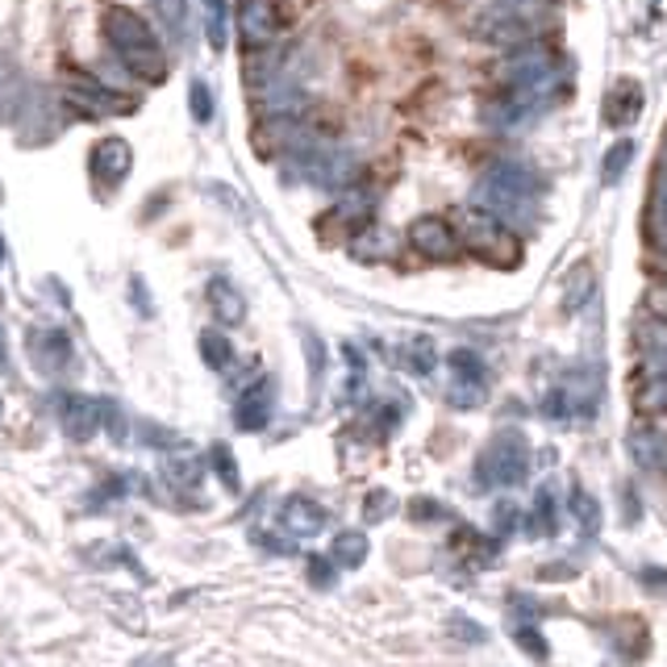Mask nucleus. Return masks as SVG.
I'll return each mask as SVG.
<instances>
[{"label": "nucleus", "mask_w": 667, "mask_h": 667, "mask_svg": "<svg viewBox=\"0 0 667 667\" xmlns=\"http://www.w3.org/2000/svg\"><path fill=\"white\" fill-rule=\"evenodd\" d=\"M89 167H92V176L101 179V184H109V188H117L121 179L130 176V167H133V151H130V142H126V138H117V133H109V138H101V142L92 147Z\"/></svg>", "instance_id": "nucleus-11"}, {"label": "nucleus", "mask_w": 667, "mask_h": 667, "mask_svg": "<svg viewBox=\"0 0 667 667\" xmlns=\"http://www.w3.org/2000/svg\"><path fill=\"white\" fill-rule=\"evenodd\" d=\"M664 163H667V138H664Z\"/></svg>", "instance_id": "nucleus-49"}, {"label": "nucleus", "mask_w": 667, "mask_h": 667, "mask_svg": "<svg viewBox=\"0 0 667 667\" xmlns=\"http://www.w3.org/2000/svg\"><path fill=\"white\" fill-rule=\"evenodd\" d=\"M133 667H172V664H167V659L159 655V659H147V664H133Z\"/></svg>", "instance_id": "nucleus-46"}, {"label": "nucleus", "mask_w": 667, "mask_h": 667, "mask_svg": "<svg viewBox=\"0 0 667 667\" xmlns=\"http://www.w3.org/2000/svg\"><path fill=\"white\" fill-rule=\"evenodd\" d=\"M330 559L338 563V567H363V559H367V534L342 530L338 538H334Z\"/></svg>", "instance_id": "nucleus-28"}, {"label": "nucleus", "mask_w": 667, "mask_h": 667, "mask_svg": "<svg viewBox=\"0 0 667 667\" xmlns=\"http://www.w3.org/2000/svg\"><path fill=\"white\" fill-rule=\"evenodd\" d=\"M643 225H646V243L655 246V255H664L667 259V204L664 200H651Z\"/></svg>", "instance_id": "nucleus-32"}, {"label": "nucleus", "mask_w": 667, "mask_h": 667, "mask_svg": "<svg viewBox=\"0 0 667 667\" xmlns=\"http://www.w3.org/2000/svg\"><path fill=\"white\" fill-rule=\"evenodd\" d=\"M334 572H338V563L326 555H309V580L317 588H330L334 584Z\"/></svg>", "instance_id": "nucleus-39"}, {"label": "nucleus", "mask_w": 667, "mask_h": 667, "mask_svg": "<svg viewBox=\"0 0 667 667\" xmlns=\"http://www.w3.org/2000/svg\"><path fill=\"white\" fill-rule=\"evenodd\" d=\"M388 234L379 230V225H363L359 234H351V255L363 259V264H372V259H388Z\"/></svg>", "instance_id": "nucleus-26"}, {"label": "nucleus", "mask_w": 667, "mask_h": 667, "mask_svg": "<svg viewBox=\"0 0 667 667\" xmlns=\"http://www.w3.org/2000/svg\"><path fill=\"white\" fill-rule=\"evenodd\" d=\"M204 301H209V313H213L222 326H243L246 321V301H243V292L234 289V280L213 276L209 289H204Z\"/></svg>", "instance_id": "nucleus-19"}, {"label": "nucleus", "mask_w": 667, "mask_h": 667, "mask_svg": "<svg viewBox=\"0 0 667 667\" xmlns=\"http://www.w3.org/2000/svg\"><path fill=\"white\" fill-rule=\"evenodd\" d=\"M200 476H204V464H200L197 455H167L163 459V480L172 489H197Z\"/></svg>", "instance_id": "nucleus-22"}, {"label": "nucleus", "mask_w": 667, "mask_h": 667, "mask_svg": "<svg viewBox=\"0 0 667 667\" xmlns=\"http://www.w3.org/2000/svg\"><path fill=\"white\" fill-rule=\"evenodd\" d=\"M646 309H651V317H664L667 321V280L646 292Z\"/></svg>", "instance_id": "nucleus-43"}, {"label": "nucleus", "mask_w": 667, "mask_h": 667, "mask_svg": "<svg viewBox=\"0 0 667 667\" xmlns=\"http://www.w3.org/2000/svg\"><path fill=\"white\" fill-rule=\"evenodd\" d=\"M505 80H510L513 96L538 113L542 105H551L559 92H563V67H559L547 50L522 46V50L510 59V67H505Z\"/></svg>", "instance_id": "nucleus-4"}, {"label": "nucleus", "mask_w": 667, "mask_h": 667, "mask_svg": "<svg viewBox=\"0 0 667 667\" xmlns=\"http://www.w3.org/2000/svg\"><path fill=\"white\" fill-rule=\"evenodd\" d=\"M630 163H634V142H630V138H618V142L605 151V159H600V176H605V184H618Z\"/></svg>", "instance_id": "nucleus-29"}, {"label": "nucleus", "mask_w": 667, "mask_h": 667, "mask_svg": "<svg viewBox=\"0 0 667 667\" xmlns=\"http://www.w3.org/2000/svg\"><path fill=\"white\" fill-rule=\"evenodd\" d=\"M280 526L292 534V538H313V534L326 530V510L313 501V496H289L284 510H280Z\"/></svg>", "instance_id": "nucleus-16"}, {"label": "nucleus", "mask_w": 667, "mask_h": 667, "mask_svg": "<svg viewBox=\"0 0 667 667\" xmlns=\"http://www.w3.org/2000/svg\"><path fill=\"white\" fill-rule=\"evenodd\" d=\"M567 510H572V517H576V526L584 534H597L600 530V501L588 489L572 484V492H567Z\"/></svg>", "instance_id": "nucleus-24"}, {"label": "nucleus", "mask_w": 667, "mask_h": 667, "mask_svg": "<svg viewBox=\"0 0 667 667\" xmlns=\"http://www.w3.org/2000/svg\"><path fill=\"white\" fill-rule=\"evenodd\" d=\"M651 200H664L667 204V163H659V172H655V197Z\"/></svg>", "instance_id": "nucleus-45"}, {"label": "nucleus", "mask_w": 667, "mask_h": 667, "mask_svg": "<svg viewBox=\"0 0 667 667\" xmlns=\"http://www.w3.org/2000/svg\"><path fill=\"white\" fill-rule=\"evenodd\" d=\"M409 517H413V522H418V526H434V522H443V517H450V510H446V505H438V501H413V505H409Z\"/></svg>", "instance_id": "nucleus-38"}, {"label": "nucleus", "mask_w": 667, "mask_h": 667, "mask_svg": "<svg viewBox=\"0 0 667 667\" xmlns=\"http://www.w3.org/2000/svg\"><path fill=\"white\" fill-rule=\"evenodd\" d=\"M459 225H464V243L471 255H480L484 264L492 267H517L522 264V243L513 238V230L501 218H492L484 209H464L459 213Z\"/></svg>", "instance_id": "nucleus-5"}, {"label": "nucleus", "mask_w": 667, "mask_h": 667, "mask_svg": "<svg viewBox=\"0 0 667 667\" xmlns=\"http://www.w3.org/2000/svg\"><path fill=\"white\" fill-rule=\"evenodd\" d=\"M388 510H393V496H388V492H372V496H367V505H363L367 522H379Z\"/></svg>", "instance_id": "nucleus-42"}, {"label": "nucleus", "mask_w": 667, "mask_h": 667, "mask_svg": "<svg viewBox=\"0 0 667 667\" xmlns=\"http://www.w3.org/2000/svg\"><path fill=\"white\" fill-rule=\"evenodd\" d=\"M526 522H530L526 530H530L534 538H555V534H559L555 492H551V489H538V492H534V510H530V517H526Z\"/></svg>", "instance_id": "nucleus-21"}, {"label": "nucleus", "mask_w": 667, "mask_h": 667, "mask_svg": "<svg viewBox=\"0 0 667 667\" xmlns=\"http://www.w3.org/2000/svg\"><path fill=\"white\" fill-rule=\"evenodd\" d=\"M0 264H4V238H0Z\"/></svg>", "instance_id": "nucleus-47"}, {"label": "nucleus", "mask_w": 667, "mask_h": 667, "mask_svg": "<svg viewBox=\"0 0 667 667\" xmlns=\"http://www.w3.org/2000/svg\"><path fill=\"white\" fill-rule=\"evenodd\" d=\"M476 34L492 46H510V50H522L530 43V22L517 13V9H505V4H492L489 13L476 22Z\"/></svg>", "instance_id": "nucleus-10"}, {"label": "nucleus", "mask_w": 667, "mask_h": 667, "mask_svg": "<svg viewBox=\"0 0 667 667\" xmlns=\"http://www.w3.org/2000/svg\"><path fill=\"white\" fill-rule=\"evenodd\" d=\"M409 246L425 255V259H438V264H450L459 250H464V238L455 234V225L443 222L438 213H425L409 225Z\"/></svg>", "instance_id": "nucleus-8"}, {"label": "nucleus", "mask_w": 667, "mask_h": 667, "mask_svg": "<svg viewBox=\"0 0 667 667\" xmlns=\"http://www.w3.org/2000/svg\"><path fill=\"white\" fill-rule=\"evenodd\" d=\"M271 409H276V384L271 379H255V384H246L238 405H234V425L246 430V434H255V430H264L271 422Z\"/></svg>", "instance_id": "nucleus-12"}, {"label": "nucleus", "mask_w": 667, "mask_h": 667, "mask_svg": "<svg viewBox=\"0 0 667 667\" xmlns=\"http://www.w3.org/2000/svg\"><path fill=\"white\" fill-rule=\"evenodd\" d=\"M559 393L567 397L572 418H588L600 400V372L597 367H580V372H572V376L559 384Z\"/></svg>", "instance_id": "nucleus-18"}, {"label": "nucleus", "mask_w": 667, "mask_h": 667, "mask_svg": "<svg viewBox=\"0 0 667 667\" xmlns=\"http://www.w3.org/2000/svg\"><path fill=\"white\" fill-rule=\"evenodd\" d=\"M188 105H192V117H197L200 126L213 121V89H209L204 80H192V84H188Z\"/></svg>", "instance_id": "nucleus-35"}, {"label": "nucleus", "mask_w": 667, "mask_h": 667, "mask_svg": "<svg viewBox=\"0 0 667 667\" xmlns=\"http://www.w3.org/2000/svg\"><path fill=\"white\" fill-rule=\"evenodd\" d=\"M593 296V267L580 264L576 271H572V280H567V292H563V305L567 309H580L584 301Z\"/></svg>", "instance_id": "nucleus-33"}, {"label": "nucleus", "mask_w": 667, "mask_h": 667, "mask_svg": "<svg viewBox=\"0 0 667 667\" xmlns=\"http://www.w3.org/2000/svg\"><path fill=\"white\" fill-rule=\"evenodd\" d=\"M639 580H643V584H651V588H659V593H667V572H664V567H643V572H639Z\"/></svg>", "instance_id": "nucleus-44"}, {"label": "nucleus", "mask_w": 667, "mask_h": 667, "mask_svg": "<svg viewBox=\"0 0 667 667\" xmlns=\"http://www.w3.org/2000/svg\"><path fill=\"white\" fill-rule=\"evenodd\" d=\"M476 209H484L505 225L534 222V204H538V176L517 159H496L484 167V176L476 184Z\"/></svg>", "instance_id": "nucleus-2"}, {"label": "nucleus", "mask_w": 667, "mask_h": 667, "mask_svg": "<svg viewBox=\"0 0 667 667\" xmlns=\"http://www.w3.org/2000/svg\"><path fill=\"white\" fill-rule=\"evenodd\" d=\"M405 367H409L413 376H430V372L438 367V347H434V338L413 334V338L405 342Z\"/></svg>", "instance_id": "nucleus-23"}, {"label": "nucleus", "mask_w": 667, "mask_h": 667, "mask_svg": "<svg viewBox=\"0 0 667 667\" xmlns=\"http://www.w3.org/2000/svg\"><path fill=\"white\" fill-rule=\"evenodd\" d=\"M30 359H34L38 372L59 376V372H67V363H71V338H67L63 330L30 334Z\"/></svg>", "instance_id": "nucleus-14"}, {"label": "nucleus", "mask_w": 667, "mask_h": 667, "mask_svg": "<svg viewBox=\"0 0 667 667\" xmlns=\"http://www.w3.org/2000/svg\"><path fill=\"white\" fill-rule=\"evenodd\" d=\"M113 409L105 400H92V397H63L59 400V422H63V434L67 438H75V443H89L92 434L105 425Z\"/></svg>", "instance_id": "nucleus-9"}, {"label": "nucleus", "mask_w": 667, "mask_h": 667, "mask_svg": "<svg viewBox=\"0 0 667 667\" xmlns=\"http://www.w3.org/2000/svg\"><path fill=\"white\" fill-rule=\"evenodd\" d=\"M209 464L218 467V476H222V484L230 492H238V464H234V459H230V450H225L222 443L213 446V450H209Z\"/></svg>", "instance_id": "nucleus-36"}, {"label": "nucleus", "mask_w": 667, "mask_h": 667, "mask_svg": "<svg viewBox=\"0 0 667 667\" xmlns=\"http://www.w3.org/2000/svg\"><path fill=\"white\" fill-rule=\"evenodd\" d=\"M446 367H450V384H446V405L450 409H480L489 400V367L476 351H450L446 355Z\"/></svg>", "instance_id": "nucleus-7"}, {"label": "nucleus", "mask_w": 667, "mask_h": 667, "mask_svg": "<svg viewBox=\"0 0 667 667\" xmlns=\"http://www.w3.org/2000/svg\"><path fill=\"white\" fill-rule=\"evenodd\" d=\"M155 4V17L163 25V34L179 43L184 38V22H188V9H184V0H151Z\"/></svg>", "instance_id": "nucleus-31"}, {"label": "nucleus", "mask_w": 667, "mask_h": 667, "mask_svg": "<svg viewBox=\"0 0 667 667\" xmlns=\"http://www.w3.org/2000/svg\"><path fill=\"white\" fill-rule=\"evenodd\" d=\"M22 117V75L9 55H0V126Z\"/></svg>", "instance_id": "nucleus-20"}, {"label": "nucleus", "mask_w": 667, "mask_h": 667, "mask_svg": "<svg viewBox=\"0 0 667 667\" xmlns=\"http://www.w3.org/2000/svg\"><path fill=\"white\" fill-rule=\"evenodd\" d=\"M492 522H496V534L505 538V534L517 530V522H522V513L513 510V505H496V513H492Z\"/></svg>", "instance_id": "nucleus-41"}, {"label": "nucleus", "mask_w": 667, "mask_h": 667, "mask_svg": "<svg viewBox=\"0 0 667 667\" xmlns=\"http://www.w3.org/2000/svg\"><path fill=\"white\" fill-rule=\"evenodd\" d=\"M530 476V443L517 430H501L471 467V484L476 492H496V489H517Z\"/></svg>", "instance_id": "nucleus-3"}, {"label": "nucleus", "mask_w": 667, "mask_h": 667, "mask_svg": "<svg viewBox=\"0 0 667 667\" xmlns=\"http://www.w3.org/2000/svg\"><path fill=\"white\" fill-rule=\"evenodd\" d=\"M204 4V38L213 50H225L230 38V0H200Z\"/></svg>", "instance_id": "nucleus-25"}, {"label": "nucleus", "mask_w": 667, "mask_h": 667, "mask_svg": "<svg viewBox=\"0 0 667 667\" xmlns=\"http://www.w3.org/2000/svg\"><path fill=\"white\" fill-rule=\"evenodd\" d=\"M101 30H105V43L121 59L126 71H133L147 84H163L167 80V50H163L159 34L151 30V22L142 13H133L126 4H113V9H105Z\"/></svg>", "instance_id": "nucleus-1"}, {"label": "nucleus", "mask_w": 667, "mask_h": 667, "mask_svg": "<svg viewBox=\"0 0 667 667\" xmlns=\"http://www.w3.org/2000/svg\"><path fill=\"white\" fill-rule=\"evenodd\" d=\"M238 25H243V43L264 50L276 30H280V17H276V0H243V13H238Z\"/></svg>", "instance_id": "nucleus-15"}, {"label": "nucleus", "mask_w": 667, "mask_h": 667, "mask_svg": "<svg viewBox=\"0 0 667 667\" xmlns=\"http://www.w3.org/2000/svg\"><path fill=\"white\" fill-rule=\"evenodd\" d=\"M643 101H646L643 84L622 75L618 84H609V92H605V126H630V121H639Z\"/></svg>", "instance_id": "nucleus-13"}, {"label": "nucleus", "mask_w": 667, "mask_h": 667, "mask_svg": "<svg viewBox=\"0 0 667 667\" xmlns=\"http://www.w3.org/2000/svg\"><path fill=\"white\" fill-rule=\"evenodd\" d=\"M63 105L67 109H75L80 117H126V113H138V101H133V96L96 84V80H89L84 71H67Z\"/></svg>", "instance_id": "nucleus-6"}, {"label": "nucleus", "mask_w": 667, "mask_h": 667, "mask_svg": "<svg viewBox=\"0 0 667 667\" xmlns=\"http://www.w3.org/2000/svg\"><path fill=\"white\" fill-rule=\"evenodd\" d=\"M200 359H204L213 372H225V367L234 363V347H230V338L218 330H204L200 334Z\"/></svg>", "instance_id": "nucleus-30"}, {"label": "nucleus", "mask_w": 667, "mask_h": 667, "mask_svg": "<svg viewBox=\"0 0 667 667\" xmlns=\"http://www.w3.org/2000/svg\"><path fill=\"white\" fill-rule=\"evenodd\" d=\"M634 409L646 418H664L667 413V376H643V388L634 393Z\"/></svg>", "instance_id": "nucleus-27"}, {"label": "nucleus", "mask_w": 667, "mask_h": 667, "mask_svg": "<svg viewBox=\"0 0 667 667\" xmlns=\"http://www.w3.org/2000/svg\"><path fill=\"white\" fill-rule=\"evenodd\" d=\"M0 359H4V338H0Z\"/></svg>", "instance_id": "nucleus-48"}, {"label": "nucleus", "mask_w": 667, "mask_h": 667, "mask_svg": "<svg viewBox=\"0 0 667 667\" xmlns=\"http://www.w3.org/2000/svg\"><path fill=\"white\" fill-rule=\"evenodd\" d=\"M625 450H630V459L643 467V471H659L667 467V438L655 430V425H630V434H625Z\"/></svg>", "instance_id": "nucleus-17"}, {"label": "nucleus", "mask_w": 667, "mask_h": 667, "mask_svg": "<svg viewBox=\"0 0 667 667\" xmlns=\"http://www.w3.org/2000/svg\"><path fill=\"white\" fill-rule=\"evenodd\" d=\"M450 634H455V639H464V643H484V630H480V625H471L467 618H459V613L450 618Z\"/></svg>", "instance_id": "nucleus-40"}, {"label": "nucleus", "mask_w": 667, "mask_h": 667, "mask_svg": "<svg viewBox=\"0 0 667 667\" xmlns=\"http://www.w3.org/2000/svg\"><path fill=\"white\" fill-rule=\"evenodd\" d=\"M639 342L646 355H667V321L664 317H646L639 326Z\"/></svg>", "instance_id": "nucleus-34"}, {"label": "nucleus", "mask_w": 667, "mask_h": 667, "mask_svg": "<svg viewBox=\"0 0 667 667\" xmlns=\"http://www.w3.org/2000/svg\"><path fill=\"white\" fill-rule=\"evenodd\" d=\"M513 639H517V646H522L530 659H547V639H542V630H534L530 622L517 625V634H513Z\"/></svg>", "instance_id": "nucleus-37"}]
</instances>
